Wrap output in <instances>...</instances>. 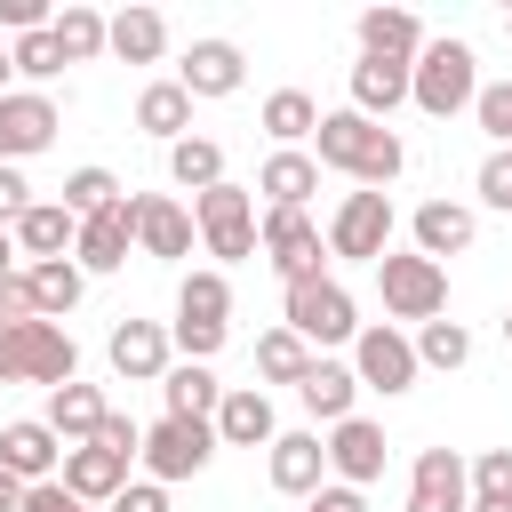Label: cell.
<instances>
[{
	"label": "cell",
	"mask_w": 512,
	"mask_h": 512,
	"mask_svg": "<svg viewBox=\"0 0 512 512\" xmlns=\"http://www.w3.org/2000/svg\"><path fill=\"white\" fill-rule=\"evenodd\" d=\"M312 160H320V168H336V176H352L360 192H384V184L408 168V144H400L384 120H360V112L344 104V112H320Z\"/></svg>",
	"instance_id": "obj_1"
},
{
	"label": "cell",
	"mask_w": 512,
	"mask_h": 512,
	"mask_svg": "<svg viewBox=\"0 0 512 512\" xmlns=\"http://www.w3.org/2000/svg\"><path fill=\"white\" fill-rule=\"evenodd\" d=\"M408 104H416L424 120L472 112V104H480V56H472L464 40H424V56H416V72H408Z\"/></svg>",
	"instance_id": "obj_2"
},
{
	"label": "cell",
	"mask_w": 512,
	"mask_h": 512,
	"mask_svg": "<svg viewBox=\"0 0 512 512\" xmlns=\"http://www.w3.org/2000/svg\"><path fill=\"white\" fill-rule=\"evenodd\" d=\"M0 384H48V392L80 384V344H72V328H64V320H24V328H8V336H0Z\"/></svg>",
	"instance_id": "obj_3"
},
{
	"label": "cell",
	"mask_w": 512,
	"mask_h": 512,
	"mask_svg": "<svg viewBox=\"0 0 512 512\" xmlns=\"http://www.w3.org/2000/svg\"><path fill=\"white\" fill-rule=\"evenodd\" d=\"M168 336H176V352L184 360H216L224 352V336H232V280L224 272H184L176 280V320H168Z\"/></svg>",
	"instance_id": "obj_4"
},
{
	"label": "cell",
	"mask_w": 512,
	"mask_h": 512,
	"mask_svg": "<svg viewBox=\"0 0 512 512\" xmlns=\"http://www.w3.org/2000/svg\"><path fill=\"white\" fill-rule=\"evenodd\" d=\"M192 224H200V240H208L216 264H248V256H264V248H256V224H264V216H256V184H232V176H224L216 192L192 200Z\"/></svg>",
	"instance_id": "obj_5"
},
{
	"label": "cell",
	"mask_w": 512,
	"mask_h": 512,
	"mask_svg": "<svg viewBox=\"0 0 512 512\" xmlns=\"http://www.w3.org/2000/svg\"><path fill=\"white\" fill-rule=\"evenodd\" d=\"M376 296H384V320H440L448 312V264H432V256H416V248H392L384 264H376Z\"/></svg>",
	"instance_id": "obj_6"
},
{
	"label": "cell",
	"mask_w": 512,
	"mask_h": 512,
	"mask_svg": "<svg viewBox=\"0 0 512 512\" xmlns=\"http://www.w3.org/2000/svg\"><path fill=\"white\" fill-rule=\"evenodd\" d=\"M256 248H264V264L280 272V288H296V280H320V272H328V232H320L304 208H264Z\"/></svg>",
	"instance_id": "obj_7"
},
{
	"label": "cell",
	"mask_w": 512,
	"mask_h": 512,
	"mask_svg": "<svg viewBox=\"0 0 512 512\" xmlns=\"http://www.w3.org/2000/svg\"><path fill=\"white\" fill-rule=\"evenodd\" d=\"M280 328H296L304 344H352V336H360V320H352V288H344L336 272L296 280V288L280 296Z\"/></svg>",
	"instance_id": "obj_8"
},
{
	"label": "cell",
	"mask_w": 512,
	"mask_h": 512,
	"mask_svg": "<svg viewBox=\"0 0 512 512\" xmlns=\"http://www.w3.org/2000/svg\"><path fill=\"white\" fill-rule=\"evenodd\" d=\"M392 200L384 192H344L336 200V216H328V256H344V264H384L392 256Z\"/></svg>",
	"instance_id": "obj_9"
},
{
	"label": "cell",
	"mask_w": 512,
	"mask_h": 512,
	"mask_svg": "<svg viewBox=\"0 0 512 512\" xmlns=\"http://www.w3.org/2000/svg\"><path fill=\"white\" fill-rule=\"evenodd\" d=\"M352 376H360V392H384V400L416 392V376H424V360H416V336H400L392 320L360 328V336H352Z\"/></svg>",
	"instance_id": "obj_10"
},
{
	"label": "cell",
	"mask_w": 512,
	"mask_h": 512,
	"mask_svg": "<svg viewBox=\"0 0 512 512\" xmlns=\"http://www.w3.org/2000/svg\"><path fill=\"white\" fill-rule=\"evenodd\" d=\"M224 440H216V424H184V416H160V424H144V472L168 488V480H192V472H208V456H216Z\"/></svg>",
	"instance_id": "obj_11"
},
{
	"label": "cell",
	"mask_w": 512,
	"mask_h": 512,
	"mask_svg": "<svg viewBox=\"0 0 512 512\" xmlns=\"http://www.w3.org/2000/svg\"><path fill=\"white\" fill-rule=\"evenodd\" d=\"M56 128H64V112H56L48 88H8V96H0V160H8V168L32 160V152H48Z\"/></svg>",
	"instance_id": "obj_12"
},
{
	"label": "cell",
	"mask_w": 512,
	"mask_h": 512,
	"mask_svg": "<svg viewBox=\"0 0 512 512\" xmlns=\"http://www.w3.org/2000/svg\"><path fill=\"white\" fill-rule=\"evenodd\" d=\"M104 360H112L120 384H160V376L176 368V336H168L160 320H120V328L104 336Z\"/></svg>",
	"instance_id": "obj_13"
},
{
	"label": "cell",
	"mask_w": 512,
	"mask_h": 512,
	"mask_svg": "<svg viewBox=\"0 0 512 512\" xmlns=\"http://www.w3.org/2000/svg\"><path fill=\"white\" fill-rule=\"evenodd\" d=\"M128 248H136V192H120L112 208H96V216L80 224L72 264H80V272H120V264H128Z\"/></svg>",
	"instance_id": "obj_14"
},
{
	"label": "cell",
	"mask_w": 512,
	"mask_h": 512,
	"mask_svg": "<svg viewBox=\"0 0 512 512\" xmlns=\"http://www.w3.org/2000/svg\"><path fill=\"white\" fill-rule=\"evenodd\" d=\"M384 456H392V448H384V424H368V416L328 424V472H336L344 488H360V496H368V488L384 480Z\"/></svg>",
	"instance_id": "obj_15"
},
{
	"label": "cell",
	"mask_w": 512,
	"mask_h": 512,
	"mask_svg": "<svg viewBox=\"0 0 512 512\" xmlns=\"http://www.w3.org/2000/svg\"><path fill=\"white\" fill-rule=\"evenodd\" d=\"M264 480H272L288 504L320 496V488H328V440H320V432H280L272 456H264Z\"/></svg>",
	"instance_id": "obj_16"
},
{
	"label": "cell",
	"mask_w": 512,
	"mask_h": 512,
	"mask_svg": "<svg viewBox=\"0 0 512 512\" xmlns=\"http://www.w3.org/2000/svg\"><path fill=\"white\" fill-rule=\"evenodd\" d=\"M408 512H472V464L456 448H424L408 472Z\"/></svg>",
	"instance_id": "obj_17"
},
{
	"label": "cell",
	"mask_w": 512,
	"mask_h": 512,
	"mask_svg": "<svg viewBox=\"0 0 512 512\" xmlns=\"http://www.w3.org/2000/svg\"><path fill=\"white\" fill-rule=\"evenodd\" d=\"M240 80H248V56H240L232 40H192L184 64H176V88H184L192 104H208V96H240Z\"/></svg>",
	"instance_id": "obj_18"
},
{
	"label": "cell",
	"mask_w": 512,
	"mask_h": 512,
	"mask_svg": "<svg viewBox=\"0 0 512 512\" xmlns=\"http://www.w3.org/2000/svg\"><path fill=\"white\" fill-rule=\"evenodd\" d=\"M192 208L184 200H168V192H136V248L144 256H160V264H184L192 256Z\"/></svg>",
	"instance_id": "obj_19"
},
{
	"label": "cell",
	"mask_w": 512,
	"mask_h": 512,
	"mask_svg": "<svg viewBox=\"0 0 512 512\" xmlns=\"http://www.w3.org/2000/svg\"><path fill=\"white\" fill-rule=\"evenodd\" d=\"M0 464H8L24 488H40V480L64 472V440L48 432V416H16V424L0 432Z\"/></svg>",
	"instance_id": "obj_20"
},
{
	"label": "cell",
	"mask_w": 512,
	"mask_h": 512,
	"mask_svg": "<svg viewBox=\"0 0 512 512\" xmlns=\"http://www.w3.org/2000/svg\"><path fill=\"white\" fill-rule=\"evenodd\" d=\"M80 504H112L120 488H128V456L120 448H104V440H80V448H64V472H56Z\"/></svg>",
	"instance_id": "obj_21"
},
{
	"label": "cell",
	"mask_w": 512,
	"mask_h": 512,
	"mask_svg": "<svg viewBox=\"0 0 512 512\" xmlns=\"http://www.w3.org/2000/svg\"><path fill=\"white\" fill-rule=\"evenodd\" d=\"M408 232H416V256H432V264H448V256H464V248H472V232H480V216H472L464 200H424V208L408 216Z\"/></svg>",
	"instance_id": "obj_22"
},
{
	"label": "cell",
	"mask_w": 512,
	"mask_h": 512,
	"mask_svg": "<svg viewBox=\"0 0 512 512\" xmlns=\"http://www.w3.org/2000/svg\"><path fill=\"white\" fill-rule=\"evenodd\" d=\"M72 240H80V216H72L64 200H32V208L16 216V256H32V264L72 256Z\"/></svg>",
	"instance_id": "obj_23"
},
{
	"label": "cell",
	"mask_w": 512,
	"mask_h": 512,
	"mask_svg": "<svg viewBox=\"0 0 512 512\" xmlns=\"http://www.w3.org/2000/svg\"><path fill=\"white\" fill-rule=\"evenodd\" d=\"M216 440H224V448H272V440H280L264 384H232V392H224V408H216Z\"/></svg>",
	"instance_id": "obj_24"
},
{
	"label": "cell",
	"mask_w": 512,
	"mask_h": 512,
	"mask_svg": "<svg viewBox=\"0 0 512 512\" xmlns=\"http://www.w3.org/2000/svg\"><path fill=\"white\" fill-rule=\"evenodd\" d=\"M360 56H384V64H416L424 56V24L408 8H360Z\"/></svg>",
	"instance_id": "obj_25"
},
{
	"label": "cell",
	"mask_w": 512,
	"mask_h": 512,
	"mask_svg": "<svg viewBox=\"0 0 512 512\" xmlns=\"http://www.w3.org/2000/svg\"><path fill=\"white\" fill-rule=\"evenodd\" d=\"M408 72H416V64L360 56V64H352V112H360V120H392V112L408 104Z\"/></svg>",
	"instance_id": "obj_26"
},
{
	"label": "cell",
	"mask_w": 512,
	"mask_h": 512,
	"mask_svg": "<svg viewBox=\"0 0 512 512\" xmlns=\"http://www.w3.org/2000/svg\"><path fill=\"white\" fill-rule=\"evenodd\" d=\"M160 400H168V416H184V424H216V408H224V384H216L200 360H176V368L160 376Z\"/></svg>",
	"instance_id": "obj_27"
},
{
	"label": "cell",
	"mask_w": 512,
	"mask_h": 512,
	"mask_svg": "<svg viewBox=\"0 0 512 512\" xmlns=\"http://www.w3.org/2000/svg\"><path fill=\"white\" fill-rule=\"evenodd\" d=\"M296 400H304L320 424H344V416H360V408H352V400H360V376H352L344 360H312L304 384H296Z\"/></svg>",
	"instance_id": "obj_28"
},
{
	"label": "cell",
	"mask_w": 512,
	"mask_h": 512,
	"mask_svg": "<svg viewBox=\"0 0 512 512\" xmlns=\"http://www.w3.org/2000/svg\"><path fill=\"white\" fill-rule=\"evenodd\" d=\"M136 128L160 136V144H184V136H192V96H184L176 80H144V88H136Z\"/></svg>",
	"instance_id": "obj_29"
},
{
	"label": "cell",
	"mask_w": 512,
	"mask_h": 512,
	"mask_svg": "<svg viewBox=\"0 0 512 512\" xmlns=\"http://www.w3.org/2000/svg\"><path fill=\"white\" fill-rule=\"evenodd\" d=\"M256 192H264V208H304L320 192V160L312 152H272L256 168Z\"/></svg>",
	"instance_id": "obj_30"
},
{
	"label": "cell",
	"mask_w": 512,
	"mask_h": 512,
	"mask_svg": "<svg viewBox=\"0 0 512 512\" xmlns=\"http://www.w3.org/2000/svg\"><path fill=\"white\" fill-rule=\"evenodd\" d=\"M112 416V400L96 392V384H64V392H48V432L64 440V448H80V440H96V424Z\"/></svg>",
	"instance_id": "obj_31"
},
{
	"label": "cell",
	"mask_w": 512,
	"mask_h": 512,
	"mask_svg": "<svg viewBox=\"0 0 512 512\" xmlns=\"http://www.w3.org/2000/svg\"><path fill=\"white\" fill-rule=\"evenodd\" d=\"M48 32H56V48H64V64H96V56L112 48V16H96L88 0H64Z\"/></svg>",
	"instance_id": "obj_32"
},
{
	"label": "cell",
	"mask_w": 512,
	"mask_h": 512,
	"mask_svg": "<svg viewBox=\"0 0 512 512\" xmlns=\"http://www.w3.org/2000/svg\"><path fill=\"white\" fill-rule=\"evenodd\" d=\"M256 128H264L280 152H296L304 136H320V104H312L304 88H272V96H264V112H256Z\"/></svg>",
	"instance_id": "obj_33"
},
{
	"label": "cell",
	"mask_w": 512,
	"mask_h": 512,
	"mask_svg": "<svg viewBox=\"0 0 512 512\" xmlns=\"http://www.w3.org/2000/svg\"><path fill=\"white\" fill-rule=\"evenodd\" d=\"M112 56L120 64H160L168 56V16L160 8H120L112 16Z\"/></svg>",
	"instance_id": "obj_34"
},
{
	"label": "cell",
	"mask_w": 512,
	"mask_h": 512,
	"mask_svg": "<svg viewBox=\"0 0 512 512\" xmlns=\"http://www.w3.org/2000/svg\"><path fill=\"white\" fill-rule=\"evenodd\" d=\"M24 280H32V312H40V320H64V312L80 304V288H88V272H80L72 256H56V264H24Z\"/></svg>",
	"instance_id": "obj_35"
},
{
	"label": "cell",
	"mask_w": 512,
	"mask_h": 512,
	"mask_svg": "<svg viewBox=\"0 0 512 512\" xmlns=\"http://www.w3.org/2000/svg\"><path fill=\"white\" fill-rule=\"evenodd\" d=\"M168 176L200 200V192H216L224 184V144L216 136H184V144H168Z\"/></svg>",
	"instance_id": "obj_36"
},
{
	"label": "cell",
	"mask_w": 512,
	"mask_h": 512,
	"mask_svg": "<svg viewBox=\"0 0 512 512\" xmlns=\"http://www.w3.org/2000/svg\"><path fill=\"white\" fill-rule=\"evenodd\" d=\"M312 360H320V352H312L296 328H264V336H256V376H264V384H304Z\"/></svg>",
	"instance_id": "obj_37"
},
{
	"label": "cell",
	"mask_w": 512,
	"mask_h": 512,
	"mask_svg": "<svg viewBox=\"0 0 512 512\" xmlns=\"http://www.w3.org/2000/svg\"><path fill=\"white\" fill-rule=\"evenodd\" d=\"M472 512H512V448L472 456Z\"/></svg>",
	"instance_id": "obj_38"
},
{
	"label": "cell",
	"mask_w": 512,
	"mask_h": 512,
	"mask_svg": "<svg viewBox=\"0 0 512 512\" xmlns=\"http://www.w3.org/2000/svg\"><path fill=\"white\" fill-rule=\"evenodd\" d=\"M416 360L424 368H464L472 360V328L464 320H424L416 328Z\"/></svg>",
	"instance_id": "obj_39"
},
{
	"label": "cell",
	"mask_w": 512,
	"mask_h": 512,
	"mask_svg": "<svg viewBox=\"0 0 512 512\" xmlns=\"http://www.w3.org/2000/svg\"><path fill=\"white\" fill-rule=\"evenodd\" d=\"M112 200H120V176H112V168H72V176H64V208H72L80 224H88L96 208H112Z\"/></svg>",
	"instance_id": "obj_40"
},
{
	"label": "cell",
	"mask_w": 512,
	"mask_h": 512,
	"mask_svg": "<svg viewBox=\"0 0 512 512\" xmlns=\"http://www.w3.org/2000/svg\"><path fill=\"white\" fill-rule=\"evenodd\" d=\"M8 56H16V72L24 80H56L64 72V48H56V32L40 24V32H24V40H8Z\"/></svg>",
	"instance_id": "obj_41"
},
{
	"label": "cell",
	"mask_w": 512,
	"mask_h": 512,
	"mask_svg": "<svg viewBox=\"0 0 512 512\" xmlns=\"http://www.w3.org/2000/svg\"><path fill=\"white\" fill-rule=\"evenodd\" d=\"M472 120H480V136H488L496 152H512V80H496V88H480V104H472Z\"/></svg>",
	"instance_id": "obj_42"
},
{
	"label": "cell",
	"mask_w": 512,
	"mask_h": 512,
	"mask_svg": "<svg viewBox=\"0 0 512 512\" xmlns=\"http://www.w3.org/2000/svg\"><path fill=\"white\" fill-rule=\"evenodd\" d=\"M472 184H480V200H488V208H504V216H512V152H488Z\"/></svg>",
	"instance_id": "obj_43"
},
{
	"label": "cell",
	"mask_w": 512,
	"mask_h": 512,
	"mask_svg": "<svg viewBox=\"0 0 512 512\" xmlns=\"http://www.w3.org/2000/svg\"><path fill=\"white\" fill-rule=\"evenodd\" d=\"M24 320H40V312H32V280H24V272H8V280H0V336H8V328H24Z\"/></svg>",
	"instance_id": "obj_44"
},
{
	"label": "cell",
	"mask_w": 512,
	"mask_h": 512,
	"mask_svg": "<svg viewBox=\"0 0 512 512\" xmlns=\"http://www.w3.org/2000/svg\"><path fill=\"white\" fill-rule=\"evenodd\" d=\"M32 208V184H24V168H8L0 160V232H16V216Z\"/></svg>",
	"instance_id": "obj_45"
},
{
	"label": "cell",
	"mask_w": 512,
	"mask_h": 512,
	"mask_svg": "<svg viewBox=\"0 0 512 512\" xmlns=\"http://www.w3.org/2000/svg\"><path fill=\"white\" fill-rule=\"evenodd\" d=\"M104 512H168V488H160V480H128Z\"/></svg>",
	"instance_id": "obj_46"
},
{
	"label": "cell",
	"mask_w": 512,
	"mask_h": 512,
	"mask_svg": "<svg viewBox=\"0 0 512 512\" xmlns=\"http://www.w3.org/2000/svg\"><path fill=\"white\" fill-rule=\"evenodd\" d=\"M24 512H88L64 480H40V488H24Z\"/></svg>",
	"instance_id": "obj_47"
},
{
	"label": "cell",
	"mask_w": 512,
	"mask_h": 512,
	"mask_svg": "<svg viewBox=\"0 0 512 512\" xmlns=\"http://www.w3.org/2000/svg\"><path fill=\"white\" fill-rule=\"evenodd\" d=\"M296 512H368V496H360V488H344V480H328V488H320V496H304Z\"/></svg>",
	"instance_id": "obj_48"
},
{
	"label": "cell",
	"mask_w": 512,
	"mask_h": 512,
	"mask_svg": "<svg viewBox=\"0 0 512 512\" xmlns=\"http://www.w3.org/2000/svg\"><path fill=\"white\" fill-rule=\"evenodd\" d=\"M0 512H24V480H16L8 464H0Z\"/></svg>",
	"instance_id": "obj_49"
},
{
	"label": "cell",
	"mask_w": 512,
	"mask_h": 512,
	"mask_svg": "<svg viewBox=\"0 0 512 512\" xmlns=\"http://www.w3.org/2000/svg\"><path fill=\"white\" fill-rule=\"evenodd\" d=\"M16 272V232H0V280Z\"/></svg>",
	"instance_id": "obj_50"
},
{
	"label": "cell",
	"mask_w": 512,
	"mask_h": 512,
	"mask_svg": "<svg viewBox=\"0 0 512 512\" xmlns=\"http://www.w3.org/2000/svg\"><path fill=\"white\" fill-rule=\"evenodd\" d=\"M8 80H16V56H8V40H0V96H8Z\"/></svg>",
	"instance_id": "obj_51"
},
{
	"label": "cell",
	"mask_w": 512,
	"mask_h": 512,
	"mask_svg": "<svg viewBox=\"0 0 512 512\" xmlns=\"http://www.w3.org/2000/svg\"><path fill=\"white\" fill-rule=\"evenodd\" d=\"M504 344H512V304H504Z\"/></svg>",
	"instance_id": "obj_52"
},
{
	"label": "cell",
	"mask_w": 512,
	"mask_h": 512,
	"mask_svg": "<svg viewBox=\"0 0 512 512\" xmlns=\"http://www.w3.org/2000/svg\"><path fill=\"white\" fill-rule=\"evenodd\" d=\"M504 40H512V8H504Z\"/></svg>",
	"instance_id": "obj_53"
}]
</instances>
